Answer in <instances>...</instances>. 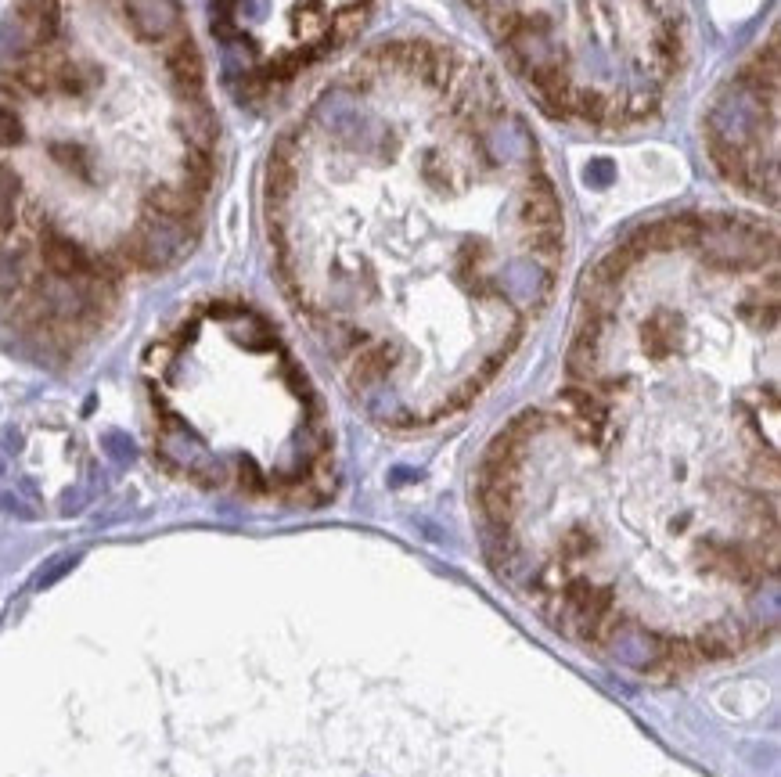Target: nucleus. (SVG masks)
Instances as JSON below:
<instances>
[{
    "mask_svg": "<svg viewBox=\"0 0 781 777\" xmlns=\"http://www.w3.org/2000/svg\"><path fill=\"white\" fill-rule=\"evenodd\" d=\"M371 0H216L234 76L252 94L285 87L364 29Z\"/></svg>",
    "mask_w": 781,
    "mask_h": 777,
    "instance_id": "4",
    "label": "nucleus"
},
{
    "mask_svg": "<svg viewBox=\"0 0 781 777\" xmlns=\"http://www.w3.org/2000/svg\"><path fill=\"white\" fill-rule=\"evenodd\" d=\"M479 508L562 616L620 565L746 594L778 547V245L731 213L638 227L587 274L555 403L501 432Z\"/></svg>",
    "mask_w": 781,
    "mask_h": 777,
    "instance_id": "1",
    "label": "nucleus"
},
{
    "mask_svg": "<svg viewBox=\"0 0 781 777\" xmlns=\"http://www.w3.org/2000/svg\"><path fill=\"white\" fill-rule=\"evenodd\" d=\"M713 170L731 188L774 202L778 195V47L774 40L731 76L706 123Z\"/></svg>",
    "mask_w": 781,
    "mask_h": 777,
    "instance_id": "5",
    "label": "nucleus"
},
{
    "mask_svg": "<svg viewBox=\"0 0 781 777\" xmlns=\"http://www.w3.org/2000/svg\"><path fill=\"white\" fill-rule=\"evenodd\" d=\"M285 288L353 400L432 425L494 382L548 306L566 216L530 119L432 40L360 54L267 166Z\"/></svg>",
    "mask_w": 781,
    "mask_h": 777,
    "instance_id": "2",
    "label": "nucleus"
},
{
    "mask_svg": "<svg viewBox=\"0 0 781 777\" xmlns=\"http://www.w3.org/2000/svg\"><path fill=\"white\" fill-rule=\"evenodd\" d=\"M522 90L551 119L630 130L684 65V0H468Z\"/></svg>",
    "mask_w": 781,
    "mask_h": 777,
    "instance_id": "3",
    "label": "nucleus"
}]
</instances>
